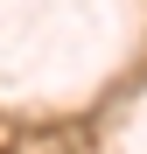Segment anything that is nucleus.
I'll use <instances>...</instances> for the list:
<instances>
[{"instance_id": "obj_1", "label": "nucleus", "mask_w": 147, "mask_h": 154, "mask_svg": "<svg viewBox=\"0 0 147 154\" xmlns=\"http://www.w3.org/2000/svg\"><path fill=\"white\" fill-rule=\"evenodd\" d=\"M0 154H7V147H0Z\"/></svg>"}]
</instances>
